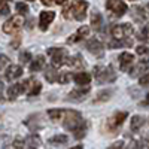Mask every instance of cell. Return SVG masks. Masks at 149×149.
<instances>
[{"mask_svg": "<svg viewBox=\"0 0 149 149\" xmlns=\"http://www.w3.org/2000/svg\"><path fill=\"white\" fill-rule=\"evenodd\" d=\"M63 125L72 131L76 139H82L86 133V124L78 110H64Z\"/></svg>", "mask_w": 149, "mask_h": 149, "instance_id": "1", "label": "cell"}, {"mask_svg": "<svg viewBox=\"0 0 149 149\" xmlns=\"http://www.w3.org/2000/svg\"><path fill=\"white\" fill-rule=\"evenodd\" d=\"M86 9H88V2L85 0H76V2L67 3L63 8V15L66 19H76V21H84L86 17Z\"/></svg>", "mask_w": 149, "mask_h": 149, "instance_id": "2", "label": "cell"}, {"mask_svg": "<svg viewBox=\"0 0 149 149\" xmlns=\"http://www.w3.org/2000/svg\"><path fill=\"white\" fill-rule=\"evenodd\" d=\"M133 34V27L131 24H121V26H115L112 29V36L115 40H119L124 46H131L133 39H130Z\"/></svg>", "mask_w": 149, "mask_h": 149, "instance_id": "3", "label": "cell"}, {"mask_svg": "<svg viewBox=\"0 0 149 149\" xmlns=\"http://www.w3.org/2000/svg\"><path fill=\"white\" fill-rule=\"evenodd\" d=\"M94 76L98 84H110L116 81V73L112 66H95Z\"/></svg>", "mask_w": 149, "mask_h": 149, "instance_id": "4", "label": "cell"}, {"mask_svg": "<svg viewBox=\"0 0 149 149\" xmlns=\"http://www.w3.org/2000/svg\"><path fill=\"white\" fill-rule=\"evenodd\" d=\"M46 52H48L49 57H51V63H52L51 66H54L55 69L67 64L69 55L66 52V49H63V48H48Z\"/></svg>", "mask_w": 149, "mask_h": 149, "instance_id": "5", "label": "cell"}, {"mask_svg": "<svg viewBox=\"0 0 149 149\" xmlns=\"http://www.w3.org/2000/svg\"><path fill=\"white\" fill-rule=\"evenodd\" d=\"M127 116H128L127 112H115V113L107 119V130L115 133L122 125V122L127 119Z\"/></svg>", "mask_w": 149, "mask_h": 149, "instance_id": "6", "label": "cell"}, {"mask_svg": "<svg viewBox=\"0 0 149 149\" xmlns=\"http://www.w3.org/2000/svg\"><path fill=\"white\" fill-rule=\"evenodd\" d=\"M106 9L113 12L116 17H122L127 12V5L122 0H107L106 2Z\"/></svg>", "mask_w": 149, "mask_h": 149, "instance_id": "7", "label": "cell"}, {"mask_svg": "<svg viewBox=\"0 0 149 149\" xmlns=\"http://www.w3.org/2000/svg\"><path fill=\"white\" fill-rule=\"evenodd\" d=\"M22 24H24V19L19 15H15V17H12L10 19H8L3 24V31L8 33V34H12V33L18 31L22 27Z\"/></svg>", "mask_w": 149, "mask_h": 149, "instance_id": "8", "label": "cell"}, {"mask_svg": "<svg viewBox=\"0 0 149 149\" xmlns=\"http://www.w3.org/2000/svg\"><path fill=\"white\" fill-rule=\"evenodd\" d=\"M85 48L93 54V55H97V57H103V43L98 40V39H90L86 40L85 43Z\"/></svg>", "mask_w": 149, "mask_h": 149, "instance_id": "9", "label": "cell"}, {"mask_svg": "<svg viewBox=\"0 0 149 149\" xmlns=\"http://www.w3.org/2000/svg\"><path fill=\"white\" fill-rule=\"evenodd\" d=\"M134 66V57L130 52H122L119 55V67L122 72H131Z\"/></svg>", "mask_w": 149, "mask_h": 149, "instance_id": "10", "label": "cell"}, {"mask_svg": "<svg viewBox=\"0 0 149 149\" xmlns=\"http://www.w3.org/2000/svg\"><path fill=\"white\" fill-rule=\"evenodd\" d=\"M26 82V94L29 97H34L40 93L42 90V85L39 81H36V79H27V81H24Z\"/></svg>", "mask_w": 149, "mask_h": 149, "instance_id": "11", "label": "cell"}, {"mask_svg": "<svg viewBox=\"0 0 149 149\" xmlns=\"http://www.w3.org/2000/svg\"><path fill=\"white\" fill-rule=\"evenodd\" d=\"M90 93V86H81V88L73 90L72 93H69L67 100L69 102H82L84 97Z\"/></svg>", "mask_w": 149, "mask_h": 149, "instance_id": "12", "label": "cell"}, {"mask_svg": "<svg viewBox=\"0 0 149 149\" xmlns=\"http://www.w3.org/2000/svg\"><path fill=\"white\" fill-rule=\"evenodd\" d=\"M54 18H55V12H52V10L40 12V18H39V27H40V30L45 31L49 24L54 21Z\"/></svg>", "mask_w": 149, "mask_h": 149, "instance_id": "13", "label": "cell"}, {"mask_svg": "<svg viewBox=\"0 0 149 149\" xmlns=\"http://www.w3.org/2000/svg\"><path fill=\"white\" fill-rule=\"evenodd\" d=\"M22 93H26V82L14 84V85L9 86V90H8V97H9V100H15V98H17L19 94H22Z\"/></svg>", "mask_w": 149, "mask_h": 149, "instance_id": "14", "label": "cell"}, {"mask_svg": "<svg viewBox=\"0 0 149 149\" xmlns=\"http://www.w3.org/2000/svg\"><path fill=\"white\" fill-rule=\"evenodd\" d=\"M88 33H90V27L82 26V27H79V29H78V31H76V33L72 34V36L69 37L67 42H69V43H76V42H79V40L85 39V37L88 36Z\"/></svg>", "mask_w": 149, "mask_h": 149, "instance_id": "15", "label": "cell"}, {"mask_svg": "<svg viewBox=\"0 0 149 149\" xmlns=\"http://www.w3.org/2000/svg\"><path fill=\"white\" fill-rule=\"evenodd\" d=\"M26 125L30 130H40L43 127V119L40 115H31L30 118L26 119Z\"/></svg>", "mask_w": 149, "mask_h": 149, "instance_id": "16", "label": "cell"}, {"mask_svg": "<svg viewBox=\"0 0 149 149\" xmlns=\"http://www.w3.org/2000/svg\"><path fill=\"white\" fill-rule=\"evenodd\" d=\"M22 74V69H21V66H9L8 67V70H6V73H5V79L6 81H12V79H17V78H19Z\"/></svg>", "mask_w": 149, "mask_h": 149, "instance_id": "17", "label": "cell"}, {"mask_svg": "<svg viewBox=\"0 0 149 149\" xmlns=\"http://www.w3.org/2000/svg\"><path fill=\"white\" fill-rule=\"evenodd\" d=\"M73 81L76 82L78 85L81 86H86L90 82H91V74L90 73H86V72H79V73H74L73 74Z\"/></svg>", "mask_w": 149, "mask_h": 149, "instance_id": "18", "label": "cell"}, {"mask_svg": "<svg viewBox=\"0 0 149 149\" xmlns=\"http://www.w3.org/2000/svg\"><path fill=\"white\" fill-rule=\"evenodd\" d=\"M45 79L51 84L60 81V73L57 72V69L54 66H48V69L45 70Z\"/></svg>", "mask_w": 149, "mask_h": 149, "instance_id": "19", "label": "cell"}, {"mask_svg": "<svg viewBox=\"0 0 149 149\" xmlns=\"http://www.w3.org/2000/svg\"><path fill=\"white\" fill-rule=\"evenodd\" d=\"M143 124H145V118L143 116H139V115H136L131 118V122H130V130L133 133H137L142 127H143Z\"/></svg>", "mask_w": 149, "mask_h": 149, "instance_id": "20", "label": "cell"}, {"mask_svg": "<svg viewBox=\"0 0 149 149\" xmlns=\"http://www.w3.org/2000/svg\"><path fill=\"white\" fill-rule=\"evenodd\" d=\"M45 66V57L43 55H37L33 61H31V64H30V72L34 73V72H39L42 70Z\"/></svg>", "mask_w": 149, "mask_h": 149, "instance_id": "21", "label": "cell"}, {"mask_svg": "<svg viewBox=\"0 0 149 149\" xmlns=\"http://www.w3.org/2000/svg\"><path fill=\"white\" fill-rule=\"evenodd\" d=\"M91 26L94 30H102V26H103V19H102V15L100 12L94 10L91 14Z\"/></svg>", "mask_w": 149, "mask_h": 149, "instance_id": "22", "label": "cell"}, {"mask_svg": "<svg viewBox=\"0 0 149 149\" xmlns=\"http://www.w3.org/2000/svg\"><path fill=\"white\" fill-rule=\"evenodd\" d=\"M131 14H133V18L134 21H137V22H143L146 19V14H145V9L140 8V6H134L131 9Z\"/></svg>", "mask_w": 149, "mask_h": 149, "instance_id": "23", "label": "cell"}, {"mask_svg": "<svg viewBox=\"0 0 149 149\" xmlns=\"http://www.w3.org/2000/svg\"><path fill=\"white\" fill-rule=\"evenodd\" d=\"M67 64H69L72 69H84V66H85V63H84V58H82L81 55H74V57L69 58Z\"/></svg>", "mask_w": 149, "mask_h": 149, "instance_id": "24", "label": "cell"}, {"mask_svg": "<svg viewBox=\"0 0 149 149\" xmlns=\"http://www.w3.org/2000/svg\"><path fill=\"white\" fill-rule=\"evenodd\" d=\"M67 142H69V137L66 134H55V136H52V137L48 140L49 145H64Z\"/></svg>", "mask_w": 149, "mask_h": 149, "instance_id": "25", "label": "cell"}, {"mask_svg": "<svg viewBox=\"0 0 149 149\" xmlns=\"http://www.w3.org/2000/svg\"><path fill=\"white\" fill-rule=\"evenodd\" d=\"M136 51H137V54L142 57L140 63L148 64V61H149V48H148V46H145V45H140V46L136 48Z\"/></svg>", "mask_w": 149, "mask_h": 149, "instance_id": "26", "label": "cell"}, {"mask_svg": "<svg viewBox=\"0 0 149 149\" xmlns=\"http://www.w3.org/2000/svg\"><path fill=\"white\" fill-rule=\"evenodd\" d=\"M48 116L51 118L52 121H58L60 118L64 116V110H61V109H49L48 110Z\"/></svg>", "mask_w": 149, "mask_h": 149, "instance_id": "27", "label": "cell"}, {"mask_svg": "<svg viewBox=\"0 0 149 149\" xmlns=\"http://www.w3.org/2000/svg\"><path fill=\"white\" fill-rule=\"evenodd\" d=\"M137 37H139V40H142V42H149V24L140 30Z\"/></svg>", "mask_w": 149, "mask_h": 149, "instance_id": "28", "label": "cell"}, {"mask_svg": "<svg viewBox=\"0 0 149 149\" xmlns=\"http://www.w3.org/2000/svg\"><path fill=\"white\" fill-rule=\"evenodd\" d=\"M110 95H112V91H110V90H109V91L104 90V91H102L100 94L97 95V98L94 100V103H95V102H106V100H109Z\"/></svg>", "mask_w": 149, "mask_h": 149, "instance_id": "29", "label": "cell"}, {"mask_svg": "<svg viewBox=\"0 0 149 149\" xmlns=\"http://www.w3.org/2000/svg\"><path fill=\"white\" fill-rule=\"evenodd\" d=\"M17 12L19 15H26L27 12H29V6L26 5V3H22V2H19V3H17Z\"/></svg>", "mask_w": 149, "mask_h": 149, "instance_id": "30", "label": "cell"}, {"mask_svg": "<svg viewBox=\"0 0 149 149\" xmlns=\"http://www.w3.org/2000/svg\"><path fill=\"white\" fill-rule=\"evenodd\" d=\"M30 60H31V54L29 51H22L19 54V61H21V63H29Z\"/></svg>", "mask_w": 149, "mask_h": 149, "instance_id": "31", "label": "cell"}, {"mask_svg": "<svg viewBox=\"0 0 149 149\" xmlns=\"http://www.w3.org/2000/svg\"><path fill=\"white\" fill-rule=\"evenodd\" d=\"M127 149H143V146H142V143H140L139 140H131V142L128 143Z\"/></svg>", "mask_w": 149, "mask_h": 149, "instance_id": "32", "label": "cell"}, {"mask_svg": "<svg viewBox=\"0 0 149 149\" xmlns=\"http://www.w3.org/2000/svg\"><path fill=\"white\" fill-rule=\"evenodd\" d=\"M139 84H140V85H143V86L149 85V70H148L146 73H143V76L139 79Z\"/></svg>", "mask_w": 149, "mask_h": 149, "instance_id": "33", "label": "cell"}, {"mask_svg": "<svg viewBox=\"0 0 149 149\" xmlns=\"http://www.w3.org/2000/svg\"><path fill=\"white\" fill-rule=\"evenodd\" d=\"M70 81V74L67 73V72H64V73H60V84H67Z\"/></svg>", "mask_w": 149, "mask_h": 149, "instance_id": "34", "label": "cell"}, {"mask_svg": "<svg viewBox=\"0 0 149 149\" xmlns=\"http://www.w3.org/2000/svg\"><path fill=\"white\" fill-rule=\"evenodd\" d=\"M27 140H29L31 145H40V139H39V136H36V134H30Z\"/></svg>", "mask_w": 149, "mask_h": 149, "instance_id": "35", "label": "cell"}, {"mask_svg": "<svg viewBox=\"0 0 149 149\" xmlns=\"http://www.w3.org/2000/svg\"><path fill=\"white\" fill-rule=\"evenodd\" d=\"M107 149H124V142L119 140V142H115L112 146H109Z\"/></svg>", "mask_w": 149, "mask_h": 149, "instance_id": "36", "label": "cell"}, {"mask_svg": "<svg viewBox=\"0 0 149 149\" xmlns=\"http://www.w3.org/2000/svg\"><path fill=\"white\" fill-rule=\"evenodd\" d=\"M14 146H15V148H22V146H24V140L15 139V140H14Z\"/></svg>", "mask_w": 149, "mask_h": 149, "instance_id": "37", "label": "cell"}, {"mask_svg": "<svg viewBox=\"0 0 149 149\" xmlns=\"http://www.w3.org/2000/svg\"><path fill=\"white\" fill-rule=\"evenodd\" d=\"M9 14V8L6 3H3V8H2V15H8Z\"/></svg>", "mask_w": 149, "mask_h": 149, "instance_id": "38", "label": "cell"}, {"mask_svg": "<svg viewBox=\"0 0 149 149\" xmlns=\"http://www.w3.org/2000/svg\"><path fill=\"white\" fill-rule=\"evenodd\" d=\"M6 63H8V57H6V55H2V63H0V66L5 67V66H6Z\"/></svg>", "mask_w": 149, "mask_h": 149, "instance_id": "39", "label": "cell"}, {"mask_svg": "<svg viewBox=\"0 0 149 149\" xmlns=\"http://www.w3.org/2000/svg\"><path fill=\"white\" fill-rule=\"evenodd\" d=\"M19 42H21V37H19V36H17V39H15V42H14V43H12V46L17 48V46L19 45Z\"/></svg>", "mask_w": 149, "mask_h": 149, "instance_id": "40", "label": "cell"}, {"mask_svg": "<svg viewBox=\"0 0 149 149\" xmlns=\"http://www.w3.org/2000/svg\"><path fill=\"white\" fill-rule=\"evenodd\" d=\"M143 143H145V146H146V148H149V134H146V136H145Z\"/></svg>", "mask_w": 149, "mask_h": 149, "instance_id": "41", "label": "cell"}, {"mask_svg": "<svg viewBox=\"0 0 149 149\" xmlns=\"http://www.w3.org/2000/svg\"><path fill=\"white\" fill-rule=\"evenodd\" d=\"M42 3L43 5H52V3H55V0H42Z\"/></svg>", "mask_w": 149, "mask_h": 149, "instance_id": "42", "label": "cell"}, {"mask_svg": "<svg viewBox=\"0 0 149 149\" xmlns=\"http://www.w3.org/2000/svg\"><path fill=\"white\" fill-rule=\"evenodd\" d=\"M31 27H33V21L30 19V21L27 22V29H31Z\"/></svg>", "mask_w": 149, "mask_h": 149, "instance_id": "43", "label": "cell"}, {"mask_svg": "<svg viewBox=\"0 0 149 149\" xmlns=\"http://www.w3.org/2000/svg\"><path fill=\"white\" fill-rule=\"evenodd\" d=\"M70 149H84L81 145H78V146H73V148H70Z\"/></svg>", "mask_w": 149, "mask_h": 149, "instance_id": "44", "label": "cell"}, {"mask_svg": "<svg viewBox=\"0 0 149 149\" xmlns=\"http://www.w3.org/2000/svg\"><path fill=\"white\" fill-rule=\"evenodd\" d=\"M66 0H55V3H58V5H61V3H64Z\"/></svg>", "mask_w": 149, "mask_h": 149, "instance_id": "45", "label": "cell"}, {"mask_svg": "<svg viewBox=\"0 0 149 149\" xmlns=\"http://www.w3.org/2000/svg\"><path fill=\"white\" fill-rule=\"evenodd\" d=\"M146 104H149V93H148V95H146Z\"/></svg>", "mask_w": 149, "mask_h": 149, "instance_id": "46", "label": "cell"}, {"mask_svg": "<svg viewBox=\"0 0 149 149\" xmlns=\"http://www.w3.org/2000/svg\"><path fill=\"white\" fill-rule=\"evenodd\" d=\"M27 149H36V148H27Z\"/></svg>", "mask_w": 149, "mask_h": 149, "instance_id": "47", "label": "cell"}, {"mask_svg": "<svg viewBox=\"0 0 149 149\" xmlns=\"http://www.w3.org/2000/svg\"><path fill=\"white\" fill-rule=\"evenodd\" d=\"M6 2H8V0H3V3H6Z\"/></svg>", "mask_w": 149, "mask_h": 149, "instance_id": "48", "label": "cell"}]
</instances>
